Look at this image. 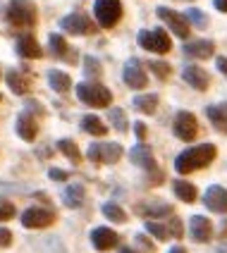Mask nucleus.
I'll list each match as a JSON object with an SVG mask.
<instances>
[{"label":"nucleus","instance_id":"nucleus-15","mask_svg":"<svg viewBox=\"0 0 227 253\" xmlns=\"http://www.w3.org/2000/svg\"><path fill=\"white\" fill-rule=\"evenodd\" d=\"M203 203L206 208L213 212H227V189L223 186H211L206 194H203Z\"/></svg>","mask_w":227,"mask_h":253},{"label":"nucleus","instance_id":"nucleus-47","mask_svg":"<svg viewBox=\"0 0 227 253\" xmlns=\"http://www.w3.org/2000/svg\"><path fill=\"white\" fill-rule=\"evenodd\" d=\"M215 253H227V246H223V249H218Z\"/></svg>","mask_w":227,"mask_h":253},{"label":"nucleus","instance_id":"nucleus-31","mask_svg":"<svg viewBox=\"0 0 227 253\" xmlns=\"http://www.w3.org/2000/svg\"><path fill=\"white\" fill-rule=\"evenodd\" d=\"M146 232H151L156 239H170L172 234H170V227H165V225H160V222H153V220H148L146 222Z\"/></svg>","mask_w":227,"mask_h":253},{"label":"nucleus","instance_id":"nucleus-24","mask_svg":"<svg viewBox=\"0 0 227 253\" xmlns=\"http://www.w3.org/2000/svg\"><path fill=\"white\" fill-rule=\"evenodd\" d=\"M48 84L53 86V91H57V93H65V91H70L72 79H70V74H65V72L50 70V72H48Z\"/></svg>","mask_w":227,"mask_h":253},{"label":"nucleus","instance_id":"nucleus-35","mask_svg":"<svg viewBox=\"0 0 227 253\" xmlns=\"http://www.w3.org/2000/svg\"><path fill=\"white\" fill-rule=\"evenodd\" d=\"M12 215H14V206L10 201H2L0 198V220H10Z\"/></svg>","mask_w":227,"mask_h":253},{"label":"nucleus","instance_id":"nucleus-11","mask_svg":"<svg viewBox=\"0 0 227 253\" xmlns=\"http://www.w3.org/2000/svg\"><path fill=\"white\" fill-rule=\"evenodd\" d=\"M55 220V212L45 211V208H29L24 215H22V225L31 227V229H41V227L53 225Z\"/></svg>","mask_w":227,"mask_h":253},{"label":"nucleus","instance_id":"nucleus-5","mask_svg":"<svg viewBox=\"0 0 227 253\" xmlns=\"http://www.w3.org/2000/svg\"><path fill=\"white\" fill-rule=\"evenodd\" d=\"M93 12H96V19H98L100 27L110 29L122 17V2L120 0H96L93 2Z\"/></svg>","mask_w":227,"mask_h":253},{"label":"nucleus","instance_id":"nucleus-4","mask_svg":"<svg viewBox=\"0 0 227 253\" xmlns=\"http://www.w3.org/2000/svg\"><path fill=\"white\" fill-rule=\"evenodd\" d=\"M136 41H139L141 48L151 50V53H168L172 48L170 36L163 29H143V31H139Z\"/></svg>","mask_w":227,"mask_h":253},{"label":"nucleus","instance_id":"nucleus-42","mask_svg":"<svg viewBox=\"0 0 227 253\" xmlns=\"http://www.w3.org/2000/svg\"><path fill=\"white\" fill-rule=\"evenodd\" d=\"M136 136H139V141L146 139V125H141V122H136Z\"/></svg>","mask_w":227,"mask_h":253},{"label":"nucleus","instance_id":"nucleus-30","mask_svg":"<svg viewBox=\"0 0 227 253\" xmlns=\"http://www.w3.org/2000/svg\"><path fill=\"white\" fill-rule=\"evenodd\" d=\"M100 211H103V215H105L108 220H113V222H127V215H125V211H122L117 203H105Z\"/></svg>","mask_w":227,"mask_h":253},{"label":"nucleus","instance_id":"nucleus-17","mask_svg":"<svg viewBox=\"0 0 227 253\" xmlns=\"http://www.w3.org/2000/svg\"><path fill=\"white\" fill-rule=\"evenodd\" d=\"M17 134H19L24 141L36 139V134H39V125H36V117L29 113V110L19 113V117H17Z\"/></svg>","mask_w":227,"mask_h":253},{"label":"nucleus","instance_id":"nucleus-27","mask_svg":"<svg viewBox=\"0 0 227 253\" xmlns=\"http://www.w3.org/2000/svg\"><path fill=\"white\" fill-rule=\"evenodd\" d=\"M57 148H60V153L65 155V158H70L74 165H79V163H82V153H79L77 143H74L72 139H60L57 141Z\"/></svg>","mask_w":227,"mask_h":253},{"label":"nucleus","instance_id":"nucleus-23","mask_svg":"<svg viewBox=\"0 0 227 253\" xmlns=\"http://www.w3.org/2000/svg\"><path fill=\"white\" fill-rule=\"evenodd\" d=\"M206 115H208V120L215 125V129H218V131H225V134H227V103L211 105V108L206 110Z\"/></svg>","mask_w":227,"mask_h":253},{"label":"nucleus","instance_id":"nucleus-41","mask_svg":"<svg viewBox=\"0 0 227 253\" xmlns=\"http://www.w3.org/2000/svg\"><path fill=\"white\" fill-rule=\"evenodd\" d=\"M27 110H29V113L34 110L36 115H43V108L39 105V103H36V100H29V103H27Z\"/></svg>","mask_w":227,"mask_h":253},{"label":"nucleus","instance_id":"nucleus-46","mask_svg":"<svg viewBox=\"0 0 227 253\" xmlns=\"http://www.w3.org/2000/svg\"><path fill=\"white\" fill-rule=\"evenodd\" d=\"M120 253H134L132 249H120Z\"/></svg>","mask_w":227,"mask_h":253},{"label":"nucleus","instance_id":"nucleus-18","mask_svg":"<svg viewBox=\"0 0 227 253\" xmlns=\"http://www.w3.org/2000/svg\"><path fill=\"white\" fill-rule=\"evenodd\" d=\"M17 53L22 57H27V60H36V57L43 55L41 45H39V41L31 36V34H22V36H17Z\"/></svg>","mask_w":227,"mask_h":253},{"label":"nucleus","instance_id":"nucleus-32","mask_svg":"<svg viewBox=\"0 0 227 253\" xmlns=\"http://www.w3.org/2000/svg\"><path fill=\"white\" fill-rule=\"evenodd\" d=\"M110 120H113V125L117 131H127V113L125 110H120V108H110Z\"/></svg>","mask_w":227,"mask_h":253},{"label":"nucleus","instance_id":"nucleus-8","mask_svg":"<svg viewBox=\"0 0 227 253\" xmlns=\"http://www.w3.org/2000/svg\"><path fill=\"white\" fill-rule=\"evenodd\" d=\"M156 14L172 29L175 36H180V39H186V36H189V17L175 12V10H170V7H158Z\"/></svg>","mask_w":227,"mask_h":253},{"label":"nucleus","instance_id":"nucleus-16","mask_svg":"<svg viewBox=\"0 0 227 253\" xmlns=\"http://www.w3.org/2000/svg\"><path fill=\"white\" fill-rule=\"evenodd\" d=\"M182 77H184L186 84L194 86L196 91H206L208 84H211V79H208V74L203 72V67H196V65H184Z\"/></svg>","mask_w":227,"mask_h":253},{"label":"nucleus","instance_id":"nucleus-19","mask_svg":"<svg viewBox=\"0 0 227 253\" xmlns=\"http://www.w3.org/2000/svg\"><path fill=\"white\" fill-rule=\"evenodd\" d=\"M129 158H132V163L134 165H139V168H146L148 172H156V160H153V153H151V148L141 143V146H134L132 151H129Z\"/></svg>","mask_w":227,"mask_h":253},{"label":"nucleus","instance_id":"nucleus-34","mask_svg":"<svg viewBox=\"0 0 227 253\" xmlns=\"http://www.w3.org/2000/svg\"><path fill=\"white\" fill-rule=\"evenodd\" d=\"M148 67H151V72L156 74L158 79H168V77H170V65H168V62L153 60V62H148Z\"/></svg>","mask_w":227,"mask_h":253},{"label":"nucleus","instance_id":"nucleus-20","mask_svg":"<svg viewBox=\"0 0 227 253\" xmlns=\"http://www.w3.org/2000/svg\"><path fill=\"white\" fill-rule=\"evenodd\" d=\"M48 45H50V53L60 60H65V62H77V55L70 50V45L65 43V39L60 36V34H50L48 36Z\"/></svg>","mask_w":227,"mask_h":253},{"label":"nucleus","instance_id":"nucleus-3","mask_svg":"<svg viewBox=\"0 0 227 253\" xmlns=\"http://www.w3.org/2000/svg\"><path fill=\"white\" fill-rule=\"evenodd\" d=\"M77 96L82 103L91 105V108H108L113 103V93L100 84H93V82H84V84L77 86Z\"/></svg>","mask_w":227,"mask_h":253},{"label":"nucleus","instance_id":"nucleus-22","mask_svg":"<svg viewBox=\"0 0 227 253\" xmlns=\"http://www.w3.org/2000/svg\"><path fill=\"white\" fill-rule=\"evenodd\" d=\"M184 55L196 57V60H206L213 55V43L211 41H191L184 45Z\"/></svg>","mask_w":227,"mask_h":253},{"label":"nucleus","instance_id":"nucleus-9","mask_svg":"<svg viewBox=\"0 0 227 253\" xmlns=\"http://www.w3.org/2000/svg\"><path fill=\"white\" fill-rule=\"evenodd\" d=\"M172 129H175V136H177V139H182V141H194V139H196V134H199L196 117H194L191 113H186V110L177 113Z\"/></svg>","mask_w":227,"mask_h":253},{"label":"nucleus","instance_id":"nucleus-45","mask_svg":"<svg viewBox=\"0 0 227 253\" xmlns=\"http://www.w3.org/2000/svg\"><path fill=\"white\" fill-rule=\"evenodd\" d=\"M170 253H186L182 246H175V249H170Z\"/></svg>","mask_w":227,"mask_h":253},{"label":"nucleus","instance_id":"nucleus-37","mask_svg":"<svg viewBox=\"0 0 227 253\" xmlns=\"http://www.w3.org/2000/svg\"><path fill=\"white\" fill-rule=\"evenodd\" d=\"M168 227H170V234L175 237V239H180V237H182V232H184V229H182V220H180V217H172Z\"/></svg>","mask_w":227,"mask_h":253},{"label":"nucleus","instance_id":"nucleus-38","mask_svg":"<svg viewBox=\"0 0 227 253\" xmlns=\"http://www.w3.org/2000/svg\"><path fill=\"white\" fill-rule=\"evenodd\" d=\"M134 239H136V244H139V246H141V251H146V253H153V251H156V246H153V244H151V241L146 239V237H143V234H136V237H134Z\"/></svg>","mask_w":227,"mask_h":253},{"label":"nucleus","instance_id":"nucleus-25","mask_svg":"<svg viewBox=\"0 0 227 253\" xmlns=\"http://www.w3.org/2000/svg\"><path fill=\"white\" fill-rule=\"evenodd\" d=\"M84 203V186L82 184H70L65 189V206L67 208H82Z\"/></svg>","mask_w":227,"mask_h":253},{"label":"nucleus","instance_id":"nucleus-26","mask_svg":"<svg viewBox=\"0 0 227 253\" xmlns=\"http://www.w3.org/2000/svg\"><path fill=\"white\" fill-rule=\"evenodd\" d=\"M132 105L139 110V113H146V115H153L158 108V96L156 93H143V96H136L132 100Z\"/></svg>","mask_w":227,"mask_h":253},{"label":"nucleus","instance_id":"nucleus-1","mask_svg":"<svg viewBox=\"0 0 227 253\" xmlns=\"http://www.w3.org/2000/svg\"><path fill=\"white\" fill-rule=\"evenodd\" d=\"M215 155H218V151H215L213 143H203V146L186 148L184 153L177 155V160H175V169H177L180 174L196 172V169L208 168V165L215 160Z\"/></svg>","mask_w":227,"mask_h":253},{"label":"nucleus","instance_id":"nucleus-33","mask_svg":"<svg viewBox=\"0 0 227 253\" xmlns=\"http://www.w3.org/2000/svg\"><path fill=\"white\" fill-rule=\"evenodd\" d=\"M84 74L89 79H98L103 70H100V62L96 57H84Z\"/></svg>","mask_w":227,"mask_h":253},{"label":"nucleus","instance_id":"nucleus-36","mask_svg":"<svg viewBox=\"0 0 227 253\" xmlns=\"http://www.w3.org/2000/svg\"><path fill=\"white\" fill-rule=\"evenodd\" d=\"M186 17L196 24V27H206L208 24V19H206V14H201L199 10H186Z\"/></svg>","mask_w":227,"mask_h":253},{"label":"nucleus","instance_id":"nucleus-12","mask_svg":"<svg viewBox=\"0 0 227 253\" xmlns=\"http://www.w3.org/2000/svg\"><path fill=\"white\" fill-rule=\"evenodd\" d=\"M117 241H120L117 232L108 229V227H96V229L91 232V244H93L96 251H110V249L117 246Z\"/></svg>","mask_w":227,"mask_h":253},{"label":"nucleus","instance_id":"nucleus-44","mask_svg":"<svg viewBox=\"0 0 227 253\" xmlns=\"http://www.w3.org/2000/svg\"><path fill=\"white\" fill-rule=\"evenodd\" d=\"M215 7L220 10V12H227V0H213Z\"/></svg>","mask_w":227,"mask_h":253},{"label":"nucleus","instance_id":"nucleus-29","mask_svg":"<svg viewBox=\"0 0 227 253\" xmlns=\"http://www.w3.org/2000/svg\"><path fill=\"white\" fill-rule=\"evenodd\" d=\"M175 194H177V198H182L184 203H194V201H196V186L177 179V182H175Z\"/></svg>","mask_w":227,"mask_h":253},{"label":"nucleus","instance_id":"nucleus-7","mask_svg":"<svg viewBox=\"0 0 227 253\" xmlns=\"http://www.w3.org/2000/svg\"><path fill=\"white\" fill-rule=\"evenodd\" d=\"M60 27L65 29L67 34H72V36H84V34H93L96 31V24L84 12H72L67 17H62L60 19Z\"/></svg>","mask_w":227,"mask_h":253},{"label":"nucleus","instance_id":"nucleus-14","mask_svg":"<svg viewBox=\"0 0 227 253\" xmlns=\"http://www.w3.org/2000/svg\"><path fill=\"white\" fill-rule=\"evenodd\" d=\"M134 211L139 212L141 217L151 220V217H165L172 212V206L165 203V201H146V203H136Z\"/></svg>","mask_w":227,"mask_h":253},{"label":"nucleus","instance_id":"nucleus-13","mask_svg":"<svg viewBox=\"0 0 227 253\" xmlns=\"http://www.w3.org/2000/svg\"><path fill=\"white\" fill-rule=\"evenodd\" d=\"M189 229H191V239L194 241H211L213 237V225H211V220L208 217H203V215H194L191 220H189Z\"/></svg>","mask_w":227,"mask_h":253},{"label":"nucleus","instance_id":"nucleus-21","mask_svg":"<svg viewBox=\"0 0 227 253\" xmlns=\"http://www.w3.org/2000/svg\"><path fill=\"white\" fill-rule=\"evenodd\" d=\"M7 84H10V88H12L14 93L24 96L29 88H31V79H29V74L24 70H10L7 72Z\"/></svg>","mask_w":227,"mask_h":253},{"label":"nucleus","instance_id":"nucleus-39","mask_svg":"<svg viewBox=\"0 0 227 253\" xmlns=\"http://www.w3.org/2000/svg\"><path fill=\"white\" fill-rule=\"evenodd\" d=\"M12 244V232H7V229H0V249H7Z\"/></svg>","mask_w":227,"mask_h":253},{"label":"nucleus","instance_id":"nucleus-2","mask_svg":"<svg viewBox=\"0 0 227 253\" xmlns=\"http://www.w3.org/2000/svg\"><path fill=\"white\" fill-rule=\"evenodd\" d=\"M7 22L14 29H29L36 24V5L31 0H12L7 5Z\"/></svg>","mask_w":227,"mask_h":253},{"label":"nucleus","instance_id":"nucleus-43","mask_svg":"<svg viewBox=\"0 0 227 253\" xmlns=\"http://www.w3.org/2000/svg\"><path fill=\"white\" fill-rule=\"evenodd\" d=\"M218 70L227 77V57H218Z\"/></svg>","mask_w":227,"mask_h":253},{"label":"nucleus","instance_id":"nucleus-28","mask_svg":"<svg viewBox=\"0 0 227 253\" xmlns=\"http://www.w3.org/2000/svg\"><path fill=\"white\" fill-rule=\"evenodd\" d=\"M82 126H84V131L93 134V136H105V131H108V126L103 125L96 115H86L82 120Z\"/></svg>","mask_w":227,"mask_h":253},{"label":"nucleus","instance_id":"nucleus-6","mask_svg":"<svg viewBox=\"0 0 227 253\" xmlns=\"http://www.w3.org/2000/svg\"><path fill=\"white\" fill-rule=\"evenodd\" d=\"M125 155L120 143H91L89 146V160L91 163H98V165H113L120 158Z\"/></svg>","mask_w":227,"mask_h":253},{"label":"nucleus","instance_id":"nucleus-40","mask_svg":"<svg viewBox=\"0 0 227 253\" xmlns=\"http://www.w3.org/2000/svg\"><path fill=\"white\" fill-rule=\"evenodd\" d=\"M48 174H50V179H57V182H65L67 179V172H62V169H57V168H50Z\"/></svg>","mask_w":227,"mask_h":253},{"label":"nucleus","instance_id":"nucleus-10","mask_svg":"<svg viewBox=\"0 0 227 253\" xmlns=\"http://www.w3.org/2000/svg\"><path fill=\"white\" fill-rule=\"evenodd\" d=\"M122 77H125V84H127L129 88H143V86H146V70H143V65L136 57H129L127 60Z\"/></svg>","mask_w":227,"mask_h":253}]
</instances>
